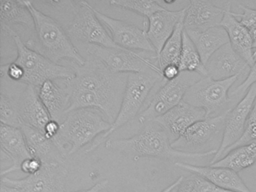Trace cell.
<instances>
[{"label":"cell","mask_w":256,"mask_h":192,"mask_svg":"<svg viewBox=\"0 0 256 192\" xmlns=\"http://www.w3.org/2000/svg\"><path fill=\"white\" fill-rule=\"evenodd\" d=\"M18 24L34 30V18L25 1L1 0L0 25L2 31L6 32Z\"/></svg>","instance_id":"484cf974"},{"label":"cell","mask_w":256,"mask_h":192,"mask_svg":"<svg viewBox=\"0 0 256 192\" xmlns=\"http://www.w3.org/2000/svg\"><path fill=\"white\" fill-rule=\"evenodd\" d=\"M96 108H82L67 114L53 140L64 156L74 154L110 130L112 123Z\"/></svg>","instance_id":"277c9868"},{"label":"cell","mask_w":256,"mask_h":192,"mask_svg":"<svg viewBox=\"0 0 256 192\" xmlns=\"http://www.w3.org/2000/svg\"><path fill=\"white\" fill-rule=\"evenodd\" d=\"M228 112L212 118H206L192 124L182 136L172 142V146L180 151L196 152L224 132Z\"/></svg>","instance_id":"5bb4252c"},{"label":"cell","mask_w":256,"mask_h":192,"mask_svg":"<svg viewBox=\"0 0 256 192\" xmlns=\"http://www.w3.org/2000/svg\"><path fill=\"white\" fill-rule=\"evenodd\" d=\"M182 178H184V176H180L178 180H175L172 184H170V186L166 187L164 190H162L161 192H172V190H174L176 188L178 187L180 184L181 181H182Z\"/></svg>","instance_id":"60d3db41"},{"label":"cell","mask_w":256,"mask_h":192,"mask_svg":"<svg viewBox=\"0 0 256 192\" xmlns=\"http://www.w3.org/2000/svg\"><path fill=\"white\" fill-rule=\"evenodd\" d=\"M176 192H196L192 174L188 176H184L180 184L178 186Z\"/></svg>","instance_id":"f35d334b"},{"label":"cell","mask_w":256,"mask_h":192,"mask_svg":"<svg viewBox=\"0 0 256 192\" xmlns=\"http://www.w3.org/2000/svg\"><path fill=\"white\" fill-rule=\"evenodd\" d=\"M74 78L62 80L68 88L95 93L119 112L128 74H114L101 62L91 56L84 64L73 63Z\"/></svg>","instance_id":"3957f363"},{"label":"cell","mask_w":256,"mask_h":192,"mask_svg":"<svg viewBox=\"0 0 256 192\" xmlns=\"http://www.w3.org/2000/svg\"><path fill=\"white\" fill-rule=\"evenodd\" d=\"M224 15L221 25L227 32L229 43L234 50L240 56L250 67L254 63L253 39L248 28L238 20L232 12V4L228 2L224 4Z\"/></svg>","instance_id":"d6986e66"},{"label":"cell","mask_w":256,"mask_h":192,"mask_svg":"<svg viewBox=\"0 0 256 192\" xmlns=\"http://www.w3.org/2000/svg\"><path fill=\"white\" fill-rule=\"evenodd\" d=\"M18 108L22 126H30L44 132L46 124L52 120L40 98L38 88L34 86H26L18 102Z\"/></svg>","instance_id":"7402d4cb"},{"label":"cell","mask_w":256,"mask_h":192,"mask_svg":"<svg viewBox=\"0 0 256 192\" xmlns=\"http://www.w3.org/2000/svg\"><path fill=\"white\" fill-rule=\"evenodd\" d=\"M109 3L112 6L136 12V13L142 15V16H145L146 19L150 18L152 14L156 13V12L166 8L161 4L160 2L149 1V0H144V1H139V0H112V1L109 2Z\"/></svg>","instance_id":"f546056e"},{"label":"cell","mask_w":256,"mask_h":192,"mask_svg":"<svg viewBox=\"0 0 256 192\" xmlns=\"http://www.w3.org/2000/svg\"><path fill=\"white\" fill-rule=\"evenodd\" d=\"M253 58H254V63L252 66L250 67L248 75L246 78L245 80L232 92V98L238 99L240 96L244 93H246L247 90L250 88V86L256 82V50L253 54Z\"/></svg>","instance_id":"d6a6232c"},{"label":"cell","mask_w":256,"mask_h":192,"mask_svg":"<svg viewBox=\"0 0 256 192\" xmlns=\"http://www.w3.org/2000/svg\"><path fill=\"white\" fill-rule=\"evenodd\" d=\"M0 121L1 124L12 127L20 128L22 126L18 103L4 93L0 94Z\"/></svg>","instance_id":"4dcf8cb0"},{"label":"cell","mask_w":256,"mask_h":192,"mask_svg":"<svg viewBox=\"0 0 256 192\" xmlns=\"http://www.w3.org/2000/svg\"><path fill=\"white\" fill-rule=\"evenodd\" d=\"M60 130V122L50 120L46 124L43 132L48 138L54 140L58 136Z\"/></svg>","instance_id":"74e56055"},{"label":"cell","mask_w":256,"mask_h":192,"mask_svg":"<svg viewBox=\"0 0 256 192\" xmlns=\"http://www.w3.org/2000/svg\"><path fill=\"white\" fill-rule=\"evenodd\" d=\"M164 82L166 81L163 80L160 70L128 74L120 108L110 130L98 136L86 150V152H91L98 148L116 130L134 120L152 88L156 84Z\"/></svg>","instance_id":"5b68a950"},{"label":"cell","mask_w":256,"mask_h":192,"mask_svg":"<svg viewBox=\"0 0 256 192\" xmlns=\"http://www.w3.org/2000/svg\"><path fill=\"white\" fill-rule=\"evenodd\" d=\"M248 31L250 32L252 37L253 39V46L256 49V25L253 26L252 28H250Z\"/></svg>","instance_id":"7bdbcfd3"},{"label":"cell","mask_w":256,"mask_h":192,"mask_svg":"<svg viewBox=\"0 0 256 192\" xmlns=\"http://www.w3.org/2000/svg\"><path fill=\"white\" fill-rule=\"evenodd\" d=\"M186 12V7L178 10L166 8L148 18V25L146 24V36L157 56L173 34L178 24L184 21Z\"/></svg>","instance_id":"ac0fdd59"},{"label":"cell","mask_w":256,"mask_h":192,"mask_svg":"<svg viewBox=\"0 0 256 192\" xmlns=\"http://www.w3.org/2000/svg\"><path fill=\"white\" fill-rule=\"evenodd\" d=\"M180 69L178 64H168L162 69L163 80L166 82L176 79V78L180 76Z\"/></svg>","instance_id":"8d00e7d4"},{"label":"cell","mask_w":256,"mask_h":192,"mask_svg":"<svg viewBox=\"0 0 256 192\" xmlns=\"http://www.w3.org/2000/svg\"><path fill=\"white\" fill-rule=\"evenodd\" d=\"M239 76L216 80L210 76H203L188 88L184 102L203 109L206 118H212L229 112L235 106L234 98L230 97L229 90Z\"/></svg>","instance_id":"52a82bcc"},{"label":"cell","mask_w":256,"mask_h":192,"mask_svg":"<svg viewBox=\"0 0 256 192\" xmlns=\"http://www.w3.org/2000/svg\"><path fill=\"white\" fill-rule=\"evenodd\" d=\"M20 128L32 157L40 159L43 164H64L66 156L44 132L28 126H22Z\"/></svg>","instance_id":"603a6c76"},{"label":"cell","mask_w":256,"mask_h":192,"mask_svg":"<svg viewBox=\"0 0 256 192\" xmlns=\"http://www.w3.org/2000/svg\"><path fill=\"white\" fill-rule=\"evenodd\" d=\"M224 15V7H218L212 2L190 1L184 18V30L186 32H202L218 26L221 25Z\"/></svg>","instance_id":"9a60e30c"},{"label":"cell","mask_w":256,"mask_h":192,"mask_svg":"<svg viewBox=\"0 0 256 192\" xmlns=\"http://www.w3.org/2000/svg\"><path fill=\"white\" fill-rule=\"evenodd\" d=\"M97 18L108 30L110 37L120 48L138 52H152L155 49L146 36V28L142 30L134 24L122 20L116 19L102 13L94 8Z\"/></svg>","instance_id":"4fadbf2b"},{"label":"cell","mask_w":256,"mask_h":192,"mask_svg":"<svg viewBox=\"0 0 256 192\" xmlns=\"http://www.w3.org/2000/svg\"><path fill=\"white\" fill-rule=\"evenodd\" d=\"M25 2L34 20L32 34L26 42V46L56 64L62 60L84 64L86 60L74 46L66 30L54 18L38 10L32 2Z\"/></svg>","instance_id":"7a4b0ae2"},{"label":"cell","mask_w":256,"mask_h":192,"mask_svg":"<svg viewBox=\"0 0 256 192\" xmlns=\"http://www.w3.org/2000/svg\"><path fill=\"white\" fill-rule=\"evenodd\" d=\"M86 52L101 62L114 74L142 73L152 70L162 72L158 62H154L157 60V56H144L142 54L144 52L89 44Z\"/></svg>","instance_id":"ba28073f"},{"label":"cell","mask_w":256,"mask_h":192,"mask_svg":"<svg viewBox=\"0 0 256 192\" xmlns=\"http://www.w3.org/2000/svg\"><path fill=\"white\" fill-rule=\"evenodd\" d=\"M0 192H24L23 190H22L18 188L13 187V186H8L6 184H2L1 183V186H0Z\"/></svg>","instance_id":"b9f144b4"},{"label":"cell","mask_w":256,"mask_h":192,"mask_svg":"<svg viewBox=\"0 0 256 192\" xmlns=\"http://www.w3.org/2000/svg\"><path fill=\"white\" fill-rule=\"evenodd\" d=\"M108 184V180H102V181L96 183L95 186L90 188L85 189V190L84 189V190H77V192H102V190L106 188Z\"/></svg>","instance_id":"ab89813d"},{"label":"cell","mask_w":256,"mask_h":192,"mask_svg":"<svg viewBox=\"0 0 256 192\" xmlns=\"http://www.w3.org/2000/svg\"><path fill=\"white\" fill-rule=\"evenodd\" d=\"M208 76L216 80L240 76L250 72L248 63L238 55L230 43L217 50L205 64Z\"/></svg>","instance_id":"e0dca14e"},{"label":"cell","mask_w":256,"mask_h":192,"mask_svg":"<svg viewBox=\"0 0 256 192\" xmlns=\"http://www.w3.org/2000/svg\"><path fill=\"white\" fill-rule=\"evenodd\" d=\"M6 32L12 38L17 48L18 56L14 62L24 72L22 82L40 88L47 80H70L74 78V69L56 64L28 48L13 28H10Z\"/></svg>","instance_id":"8992f818"},{"label":"cell","mask_w":256,"mask_h":192,"mask_svg":"<svg viewBox=\"0 0 256 192\" xmlns=\"http://www.w3.org/2000/svg\"><path fill=\"white\" fill-rule=\"evenodd\" d=\"M68 170L64 164H43L36 174L20 180L1 176V183L18 188L24 192H67L66 189Z\"/></svg>","instance_id":"8fae6325"},{"label":"cell","mask_w":256,"mask_h":192,"mask_svg":"<svg viewBox=\"0 0 256 192\" xmlns=\"http://www.w3.org/2000/svg\"><path fill=\"white\" fill-rule=\"evenodd\" d=\"M180 169L197 174L216 186L234 192H252L238 172L228 168L212 166H196L182 162L174 163Z\"/></svg>","instance_id":"44dd1931"},{"label":"cell","mask_w":256,"mask_h":192,"mask_svg":"<svg viewBox=\"0 0 256 192\" xmlns=\"http://www.w3.org/2000/svg\"><path fill=\"white\" fill-rule=\"evenodd\" d=\"M252 142H256V98L254 100L252 109L248 120H247L245 130H244L242 136L228 150H226L224 156V154H227L228 152L232 151L234 148L248 145V144H252Z\"/></svg>","instance_id":"1f68e13d"},{"label":"cell","mask_w":256,"mask_h":192,"mask_svg":"<svg viewBox=\"0 0 256 192\" xmlns=\"http://www.w3.org/2000/svg\"><path fill=\"white\" fill-rule=\"evenodd\" d=\"M256 162V142L234 148L210 166L228 168L238 172Z\"/></svg>","instance_id":"4316f807"},{"label":"cell","mask_w":256,"mask_h":192,"mask_svg":"<svg viewBox=\"0 0 256 192\" xmlns=\"http://www.w3.org/2000/svg\"><path fill=\"white\" fill-rule=\"evenodd\" d=\"M74 16L67 27V32L72 42L95 44L107 48H120L112 40L107 28L100 20L94 7L88 2H79L73 8Z\"/></svg>","instance_id":"30bf717a"},{"label":"cell","mask_w":256,"mask_h":192,"mask_svg":"<svg viewBox=\"0 0 256 192\" xmlns=\"http://www.w3.org/2000/svg\"><path fill=\"white\" fill-rule=\"evenodd\" d=\"M178 66L181 72H193L202 76H208V70L202 62L198 51L185 30L182 34V51Z\"/></svg>","instance_id":"83f0119b"},{"label":"cell","mask_w":256,"mask_h":192,"mask_svg":"<svg viewBox=\"0 0 256 192\" xmlns=\"http://www.w3.org/2000/svg\"><path fill=\"white\" fill-rule=\"evenodd\" d=\"M43 164L40 159L31 157L26 159L20 164V170L28 175L36 174L42 168Z\"/></svg>","instance_id":"d590c367"},{"label":"cell","mask_w":256,"mask_h":192,"mask_svg":"<svg viewBox=\"0 0 256 192\" xmlns=\"http://www.w3.org/2000/svg\"><path fill=\"white\" fill-rule=\"evenodd\" d=\"M0 145L2 154L12 162V165L1 172V176L20 170L24 160L32 157L24 134L20 128L1 124L0 126Z\"/></svg>","instance_id":"ffe728a7"},{"label":"cell","mask_w":256,"mask_h":192,"mask_svg":"<svg viewBox=\"0 0 256 192\" xmlns=\"http://www.w3.org/2000/svg\"><path fill=\"white\" fill-rule=\"evenodd\" d=\"M106 147L131 157L134 160L140 158H156L176 162L187 159H200L212 156L217 150L204 152H187L175 150L166 130L156 122H148L137 134L124 139H109Z\"/></svg>","instance_id":"6da1fadb"},{"label":"cell","mask_w":256,"mask_h":192,"mask_svg":"<svg viewBox=\"0 0 256 192\" xmlns=\"http://www.w3.org/2000/svg\"><path fill=\"white\" fill-rule=\"evenodd\" d=\"M256 98V82H254L247 90L244 97L228 112L221 144L217 150L216 154L212 157L209 165L222 158L226 150H228L242 136Z\"/></svg>","instance_id":"7c38bea8"},{"label":"cell","mask_w":256,"mask_h":192,"mask_svg":"<svg viewBox=\"0 0 256 192\" xmlns=\"http://www.w3.org/2000/svg\"><path fill=\"white\" fill-rule=\"evenodd\" d=\"M202 78L197 73L182 72L176 79L162 84L146 109L139 116V122L142 124L150 122L178 106L184 100L188 88Z\"/></svg>","instance_id":"9c48e42d"},{"label":"cell","mask_w":256,"mask_h":192,"mask_svg":"<svg viewBox=\"0 0 256 192\" xmlns=\"http://www.w3.org/2000/svg\"><path fill=\"white\" fill-rule=\"evenodd\" d=\"M198 51L203 64L224 45L229 43L227 32L222 26L209 28L202 32H186Z\"/></svg>","instance_id":"d4e9b609"},{"label":"cell","mask_w":256,"mask_h":192,"mask_svg":"<svg viewBox=\"0 0 256 192\" xmlns=\"http://www.w3.org/2000/svg\"><path fill=\"white\" fill-rule=\"evenodd\" d=\"M192 175L196 192H234L222 188L197 174H192Z\"/></svg>","instance_id":"e575fe53"},{"label":"cell","mask_w":256,"mask_h":192,"mask_svg":"<svg viewBox=\"0 0 256 192\" xmlns=\"http://www.w3.org/2000/svg\"><path fill=\"white\" fill-rule=\"evenodd\" d=\"M0 72H1L2 78L6 76L14 81L22 82L24 78V72L23 68L14 62L2 64L0 67Z\"/></svg>","instance_id":"836d02e7"},{"label":"cell","mask_w":256,"mask_h":192,"mask_svg":"<svg viewBox=\"0 0 256 192\" xmlns=\"http://www.w3.org/2000/svg\"><path fill=\"white\" fill-rule=\"evenodd\" d=\"M38 94L52 120L62 122L67 115L70 105V94L62 82L47 80L38 88Z\"/></svg>","instance_id":"cb8c5ba5"},{"label":"cell","mask_w":256,"mask_h":192,"mask_svg":"<svg viewBox=\"0 0 256 192\" xmlns=\"http://www.w3.org/2000/svg\"><path fill=\"white\" fill-rule=\"evenodd\" d=\"M184 22L182 21L178 24L173 34L164 44L160 54L157 56V62L161 70L168 64H179L182 46Z\"/></svg>","instance_id":"f1b7e54d"},{"label":"cell","mask_w":256,"mask_h":192,"mask_svg":"<svg viewBox=\"0 0 256 192\" xmlns=\"http://www.w3.org/2000/svg\"><path fill=\"white\" fill-rule=\"evenodd\" d=\"M204 118L206 112L203 109L192 106L182 100L178 106L152 122L158 123L166 130L173 142L182 136L192 124Z\"/></svg>","instance_id":"2e32d148"}]
</instances>
